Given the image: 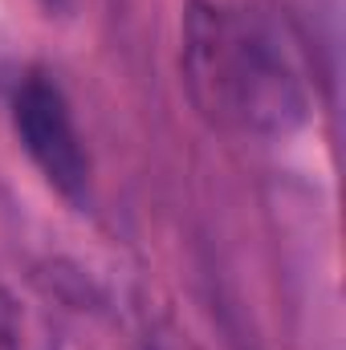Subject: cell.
Masks as SVG:
<instances>
[{
	"instance_id": "6da1fadb",
	"label": "cell",
	"mask_w": 346,
	"mask_h": 350,
	"mask_svg": "<svg viewBox=\"0 0 346 350\" xmlns=\"http://www.w3.org/2000/svg\"><path fill=\"white\" fill-rule=\"evenodd\" d=\"M183 82L212 126L289 135L306 118V94L253 21L196 0L183 16Z\"/></svg>"
},
{
	"instance_id": "7a4b0ae2",
	"label": "cell",
	"mask_w": 346,
	"mask_h": 350,
	"mask_svg": "<svg viewBox=\"0 0 346 350\" xmlns=\"http://www.w3.org/2000/svg\"><path fill=\"white\" fill-rule=\"evenodd\" d=\"M12 122H16V135H21L29 159L45 172V179L57 191H66L70 200H82L90 183V163L62 90L49 86L45 78H29L16 90Z\"/></svg>"
}]
</instances>
